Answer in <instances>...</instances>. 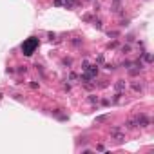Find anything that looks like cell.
Returning <instances> with one entry per match:
<instances>
[{"instance_id":"6da1fadb","label":"cell","mask_w":154,"mask_h":154,"mask_svg":"<svg viewBox=\"0 0 154 154\" xmlns=\"http://www.w3.org/2000/svg\"><path fill=\"white\" fill-rule=\"evenodd\" d=\"M40 45V42H38V38L36 36H31V38H27V40L22 44V53L26 54V56H31L34 51H36V47Z\"/></svg>"},{"instance_id":"7a4b0ae2","label":"cell","mask_w":154,"mask_h":154,"mask_svg":"<svg viewBox=\"0 0 154 154\" xmlns=\"http://www.w3.org/2000/svg\"><path fill=\"white\" fill-rule=\"evenodd\" d=\"M111 136L116 140L118 143H122V141L125 140V132H123L120 127H112V129H111Z\"/></svg>"},{"instance_id":"3957f363","label":"cell","mask_w":154,"mask_h":154,"mask_svg":"<svg viewBox=\"0 0 154 154\" xmlns=\"http://www.w3.org/2000/svg\"><path fill=\"white\" fill-rule=\"evenodd\" d=\"M134 120H136V125L138 127H149L150 125V118L147 116V114H138Z\"/></svg>"},{"instance_id":"277c9868","label":"cell","mask_w":154,"mask_h":154,"mask_svg":"<svg viewBox=\"0 0 154 154\" xmlns=\"http://www.w3.org/2000/svg\"><path fill=\"white\" fill-rule=\"evenodd\" d=\"M114 89H116V92H123L125 91V82L123 80H118L116 84H114Z\"/></svg>"},{"instance_id":"5b68a950","label":"cell","mask_w":154,"mask_h":154,"mask_svg":"<svg viewBox=\"0 0 154 154\" xmlns=\"http://www.w3.org/2000/svg\"><path fill=\"white\" fill-rule=\"evenodd\" d=\"M54 6H65V7H73L71 2H67V0H54Z\"/></svg>"},{"instance_id":"8992f818","label":"cell","mask_w":154,"mask_h":154,"mask_svg":"<svg viewBox=\"0 0 154 154\" xmlns=\"http://www.w3.org/2000/svg\"><path fill=\"white\" fill-rule=\"evenodd\" d=\"M127 127L129 129H136L138 125H136V120H127Z\"/></svg>"},{"instance_id":"52a82bcc","label":"cell","mask_w":154,"mask_h":154,"mask_svg":"<svg viewBox=\"0 0 154 154\" xmlns=\"http://www.w3.org/2000/svg\"><path fill=\"white\" fill-rule=\"evenodd\" d=\"M141 56L145 58V62H147V64H150V62H152V56H150L149 53H141Z\"/></svg>"},{"instance_id":"ba28073f","label":"cell","mask_w":154,"mask_h":154,"mask_svg":"<svg viewBox=\"0 0 154 154\" xmlns=\"http://www.w3.org/2000/svg\"><path fill=\"white\" fill-rule=\"evenodd\" d=\"M132 89H134V91H141V89H143V85H141V84H136V82H134V84H132Z\"/></svg>"},{"instance_id":"9c48e42d","label":"cell","mask_w":154,"mask_h":154,"mask_svg":"<svg viewBox=\"0 0 154 154\" xmlns=\"http://www.w3.org/2000/svg\"><path fill=\"white\" fill-rule=\"evenodd\" d=\"M89 102H91V103H98V96H94V94L89 96Z\"/></svg>"},{"instance_id":"30bf717a","label":"cell","mask_w":154,"mask_h":154,"mask_svg":"<svg viewBox=\"0 0 154 154\" xmlns=\"http://www.w3.org/2000/svg\"><path fill=\"white\" fill-rule=\"evenodd\" d=\"M71 44H73V45H80V44H82V40H80V38H73Z\"/></svg>"},{"instance_id":"8fae6325","label":"cell","mask_w":154,"mask_h":154,"mask_svg":"<svg viewBox=\"0 0 154 154\" xmlns=\"http://www.w3.org/2000/svg\"><path fill=\"white\" fill-rule=\"evenodd\" d=\"M62 64H64V65H73V60H71V58H64Z\"/></svg>"},{"instance_id":"7c38bea8","label":"cell","mask_w":154,"mask_h":154,"mask_svg":"<svg viewBox=\"0 0 154 154\" xmlns=\"http://www.w3.org/2000/svg\"><path fill=\"white\" fill-rule=\"evenodd\" d=\"M107 120V116H98L96 118V123H102V122H105Z\"/></svg>"},{"instance_id":"4fadbf2b","label":"cell","mask_w":154,"mask_h":154,"mask_svg":"<svg viewBox=\"0 0 154 154\" xmlns=\"http://www.w3.org/2000/svg\"><path fill=\"white\" fill-rule=\"evenodd\" d=\"M120 51H122V53H129V51H131V45H123Z\"/></svg>"},{"instance_id":"5bb4252c","label":"cell","mask_w":154,"mask_h":154,"mask_svg":"<svg viewBox=\"0 0 154 154\" xmlns=\"http://www.w3.org/2000/svg\"><path fill=\"white\" fill-rule=\"evenodd\" d=\"M26 71H27L26 65H20V67H18V73H26Z\"/></svg>"},{"instance_id":"9a60e30c","label":"cell","mask_w":154,"mask_h":154,"mask_svg":"<svg viewBox=\"0 0 154 154\" xmlns=\"http://www.w3.org/2000/svg\"><path fill=\"white\" fill-rule=\"evenodd\" d=\"M94 26L98 27V29H102V22H100V20H96V22H94Z\"/></svg>"}]
</instances>
